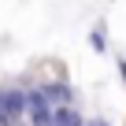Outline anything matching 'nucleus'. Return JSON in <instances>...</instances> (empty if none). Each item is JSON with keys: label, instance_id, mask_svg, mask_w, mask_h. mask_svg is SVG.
Here are the masks:
<instances>
[{"label": "nucleus", "instance_id": "f257e3e1", "mask_svg": "<svg viewBox=\"0 0 126 126\" xmlns=\"http://www.w3.org/2000/svg\"><path fill=\"white\" fill-rule=\"evenodd\" d=\"M48 100V108H74V89L63 82V78H52V82H41L37 85Z\"/></svg>", "mask_w": 126, "mask_h": 126}, {"label": "nucleus", "instance_id": "f03ea898", "mask_svg": "<svg viewBox=\"0 0 126 126\" xmlns=\"http://www.w3.org/2000/svg\"><path fill=\"white\" fill-rule=\"evenodd\" d=\"M52 126H85L78 108H52Z\"/></svg>", "mask_w": 126, "mask_h": 126}, {"label": "nucleus", "instance_id": "7ed1b4c3", "mask_svg": "<svg viewBox=\"0 0 126 126\" xmlns=\"http://www.w3.org/2000/svg\"><path fill=\"white\" fill-rule=\"evenodd\" d=\"M89 45H93V52H108V37H104V22H96V26L89 30Z\"/></svg>", "mask_w": 126, "mask_h": 126}, {"label": "nucleus", "instance_id": "20e7f679", "mask_svg": "<svg viewBox=\"0 0 126 126\" xmlns=\"http://www.w3.org/2000/svg\"><path fill=\"white\" fill-rule=\"evenodd\" d=\"M115 63H119V74H122V82H126V56H115Z\"/></svg>", "mask_w": 126, "mask_h": 126}, {"label": "nucleus", "instance_id": "39448f33", "mask_svg": "<svg viewBox=\"0 0 126 126\" xmlns=\"http://www.w3.org/2000/svg\"><path fill=\"white\" fill-rule=\"evenodd\" d=\"M93 126H108V122H104V119H93Z\"/></svg>", "mask_w": 126, "mask_h": 126}, {"label": "nucleus", "instance_id": "423d86ee", "mask_svg": "<svg viewBox=\"0 0 126 126\" xmlns=\"http://www.w3.org/2000/svg\"><path fill=\"white\" fill-rule=\"evenodd\" d=\"M85 126H93V122H85Z\"/></svg>", "mask_w": 126, "mask_h": 126}]
</instances>
